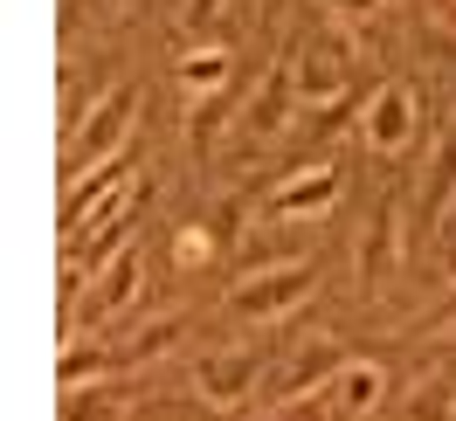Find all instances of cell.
Wrapping results in <instances>:
<instances>
[{
	"mask_svg": "<svg viewBox=\"0 0 456 421\" xmlns=\"http://www.w3.org/2000/svg\"><path fill=\"white\" fill-rule=\"evenodd\" d=\"M125 200H139V180H132V166H125V159H104L97 173H84V180L69 187V207H62V235L77 242L84 228L118 222V207H125Z\"/></svg>",
	"mask_w": 456,
	"mask_h": 421,
	"instance_id": "obj_1",
	"label": "cell"
},
{
	"mask_svg": "<svg viewBox=\"0 0 456 421\" xmlns=\"http://www.w3.org/2000/svg\"><path fill=\"white\" fill-rule=\"evenodd\" d=\"M332 200H339V173L312 166V173H297V180H284V187L270 194V215H277V222H312V215H325Z\"/></svg>",
	"mask_w": 456,
	"mask_h": 421,
	"instance_id": "obj_8",
	"label": "cell"
},
{
	"mask_svg": "<svg viewBox=\"0 0 456 421\" xmlns=\"http://www.w3.org/2000/svg\"><path fill=\"white\" fill-rule=\"evenodd\" d=\"M332 7H346V14H373L380 0H332Z\"/></svg>",
	"mask_w": 456,
	"mask_h": 421,
	"instance_id": "obj_25",
	"label": "cell"
},
{
	"mask_svg": "<svg viewBox=\"0 0 456 421\" xmlns=\"http://www.w3.org/2000/svg\"><path fill=\"white\" fill-rule=\"evenodd\" d=\"M173 338H180V325H173V318H159L152 332H139L132 345H125V352H118V366H145V360H159V352H167Z\"/></svg>",
	"mask_w": 456,
	"mask_h": 421,
	"instance_id": "obj_16",
	"label": "cell"
},
{
	"mask_svg": "<svg viewBox=\"0 0 456 421\" xmlns=\"http://www.w3.org/2000/svg\"><path fill=\"white\" fill-rule=\"evenodd\" d=\"M305 297H312V270H305V263H290V270L249 277L235 297H228V311H235V318H256V325H270V318H290Z\"/></svg>",
	"mask_w": 456,
	"mask_h": 421,
	"instance_id": "obj_2",
	"label": "cell"
},
{
	"mask_svg": "<svg viewBox=\"0 0 456 421\" xmlns=\"http://www.w3.org/2000/svg\"><path fill=\"white\" fill-rule=\"evenodd\" d=\"M256 373H263V352L256 345H235V352H215V360H200V393L208 401H242V393L256 387Z\"/></svg>",
	"mask_w": 456,
	"mask_h": 421,
	"instance_id": "obj_9",
	"label": "cell"
},
{
	"mask_svg": "<svg viewBox=\"0 0 456 421\" xmlns=\"http://www.w3.org/2000/svg\"><path fill=\"white\" fill-rule=\"evenodd\" d=\"M125 132H132V84H118L104 104H97V117H90L84 132H77V159L69 166H104V159H118V145H125Z\"/></svg>",
	"mask_w": 456,
	"mask_h": 421,
	"instance_id": "obj_3",
	"label": "cell"
},
{
	"mask_svg": "<svg viewBox=\"0 0 456 421\" xmlns=\"http://www.w3.org/2000/svg\"><path fill=\"white\" fill-rule=\"evenodd\" d=\"M436 325H456V290L443 297V304H436Z\"/></svg>",
	"mask_w": 456,
	"mask_h": 421,
	"instance_id": "obj_24",
	"label": "cell"
},
{
	"mask_svg": "<svg viewBox=\"0 0 456 421\" xmlns=\"http://www.w3.org/2000/svg\"><path fill=\"white\" fill-rule=\"evenodd\" d=\"M332 401H339V415H367L380 401V366H346L332 380Z\"/></svg>",
	"mask_w": 456,
	"mask_h": 421,
	"instance_id": "obj_13",
	"label": "cell"
},
{
	"mask_svg": "<svg viewBox=\"0 0 456 421\" xmlns=\"http://www.w3.org/2000/svg\"><path fill=\"white\" fill-rule=\"evenodd\" d=\"M222 125H228V97H222V90H208V97L194 104V117H187V145H194L200 159L215 152V139H222Z\"/></svg>",
	"mask_w": 456,
	"mask_h": 421,
	"instance_id": "obj_14",
	"label": "cell"
},
{
	"mask_svg": "<svg viewBox=\"0 0 456 421\" xmlns=\"http://www.w3.org/2000/svg\"><path fill=\"white\" fill-rule=\"evenodd\" d=\"M346 62H353L346 35H318L312 49L297 56V90H305V104H332V97H346Z\"/></svg>",
	"mask_w": 456,
	"mask_h": 421,
	"instance_id": "obj_4",
	"label": "cell"
},
{
	"mask_svg": "<svg viewBox=\"0 0 456 421\" xmlns=\"http://www.w3.org/2000/svg\"><path fill=\"white\" fill-rule=\"evenodd\" d=\"M84 373H104V352H97V345H69V352H62V380L84 387Z\"/></svg>",
	"mask_w": 456,
	"mask_h": 421,
	"instance_id": "obj_20",
	"label": "cell"
},
{
	"mask_svg": "<svg viewBox=\"0 0 456 421\" xmlns=\"http://www.w3.org/2000/svg\"><path fill=\"white\" fill-rule=\"evenodd\" d=\"M180 84H194L200 97H208V90H222V84H228V56H222V49H200V56H187V62H180Z\"/></svg>",
	"mask_w": 456,
	"mask_h": 421,
	"instance_id": "obj_15",
	"label": "cell"
},
{
	"mask_svg": "<svg viewBox=\"0 0 456 421\" xmlns=\"http://www.w3.org/2000/svg\"><path fill=\"white\" fill-rule=\"evenodd\" d=\"M332 415H339V401H332V387H325V393H305V401L277 408L270 421H332Z\"/></svg>",
	"mask_w": 456,
	"mask_h": 421,
	"instance_id": "obj_18",
	"label": "cell"
},
{
	"mask_svg": "<svg viewBox=\"0 0 456 421\" xmlns=\"http://www.w3.org/2000/svg\"><path fill=\"white\" fill-rule=\"evenodd\" d=\"M62 421H111V401H104V393H77V387H69Z\"/></svg>",
	"mask_w": 456,
	"mask_h": 421,
	"instance_id": "obj_21",
	"label": "cell"
},
{
	"mask_svg": "<svg viewBox=\"0 0 456 421\" xmlns=\"http://www.w3.org/2000/svg\"><path fill=\"white\" fill-rule=\"evenodd\" d=\"M353 104H360L353 90H346V97H332V104H318V111H312V139H332L346 117H353Z\"/></svg>",
	"mask_w": 456,
	"mask_h": 421,
	"instance_id": "obj_19",
	"label": "cell"
},
{
	"mask_svg": "<svg viewBox=\"0 0 456 421\" xmlns=\"http://www.w3.org/2000/svg\"><path fill=\"white\" fill-rule=\"evenodd\" d=\"M139 249H118L111 263H104V277H97V290H90V318H111V311H125L132 297H139Z\"/></svg>",
	"mask_w": 456,
	"mask_h": 421,
	"instance_id": "obj_11",
	"label": "cell"
},
{
	"mask_svg": "<svg viewBox=\"0 0 456 421\" xmlns=\"http://www.w3.org/2000/svg\"><path fill=\"white\" fill-rule=\"evenodd\" d=\"M395 270H401V200H380L367 222V242H360V290H380Z\"/></svg>",
	"mask_w": 456,
	"mask_h": 421,
	"instance_id": "obj_5",
	"label": "cell"
},
{
	"mask_svg": "<svg viewBox=\"0 0 456 421\" xmlns=\"http://www.w3.org/2000/svg\"><path fill=\"white\" fill-rule=\"evenodd\" d=\"M222 7H228V0H187V7H180V21H187V28H208Z\"/></svg>",
	"mask_w": 456,
	"mask_h": 421,
	"instance_id": "obj_22",
	"label": "cell"
},
{
	"mask_svg": "<svg viewBox=\"0 0 456 421\" xmlns=\"http://www.w3.org/2000/svg\"><path fill=\"white\" fill-rule=\"evenodd\" d=\"M339 373H346V352H339V345H305V352H297V360L270 380V401H305V393H325Z\"/></svg>",
	"mask_w": 456,
	"mask_h": 421,
	"instance_id": "obj_6",
	"label": "cell"
},
{
	"mask_svg": "<svg viewBox=\"0 0 456 421\" xmlns=\"http://www.w3.org/2000/svg\"><path fill=\"white\" fill-rule=\"evenodd\" d=\"M194 255H208V235H200V228H187V235H180V263H194Z\"/></svg>",
	"mask_w": 456,
	"mask_h": 421,
	"instance_id": "obj_23",
	"label": "cell"
},
{
	"mask_svg": "<svg viewBox=\"0 0 456 421\" xmlns=\"http://www.w3.org/2000/svg\"><path fill=\"white\" fill-rule=\"evenodd\" d=\"M456 207V117L436 139V166H428V215H450Z\"/></svg>",
	"mask_w": 456,
	"mask_h": 421,
	"instance_id": "obj_12",
	"label": "cell"
},
{
	"mask_svg": "<svg viewBox=\"0 0 456 421\" xmlns=\"http://www.w3.org/2000/svg\"><path fill=\"white\" fill-rule=\"evenodd\" d=\"M408 139H415V97H408V84L373 90V104H367V145L395 159Z\"/></svg>",
	"mask_w": 456,
	"mask_h": 421,
	"instance_id": "obj_7",
	"label": "cell"
},
{
	"mask_svg": "<svg viewBox=\"0 0 456 421\" xmlns=\"http://www.w3.org/2000/svg\"><path fill=\"white\" fill-rule=\"evenodd\" d=\"M290 97H297V62L284 56L277 69H270V77H263L256 104H249V132H256V139H270V132H277V125L290 117Z\"/></svg>",
	"mask_w": 456,
	"mask_h": 421,
	"instance_id": "obj_10",
	"label": "cell"
},
{
	"mask_svg": "<svg viewBox=\"0 0 456 421\" xmlns=\"http://www.w3.org/2000/svg\"><path fill=\"white\" fill-rule=\"evenodd\" d=\"M408 421H456V393L443 380H428L415 401H408Z\"/></svg>",
	"mask_w": 456,
	"mask_h": 421,
	"instance_id": "obj_17",
	"label": "cell"
}]
</instances>
